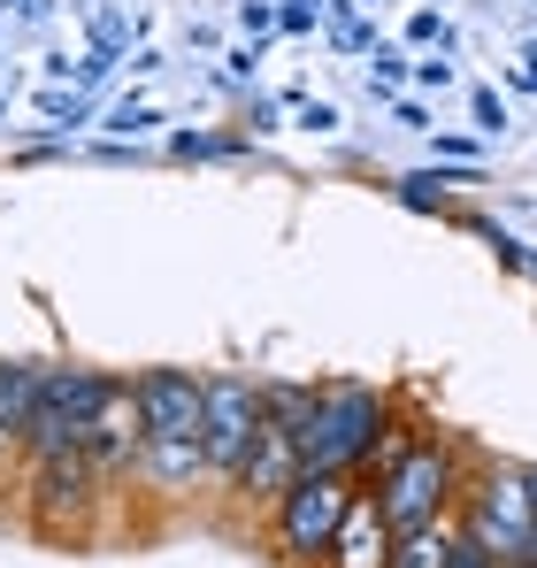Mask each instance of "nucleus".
Returning <instances> with one entry per match:
<instances>
[{
	"mask_svg": "<svg viewBox=\"0 0 537 568\" xmlns=\"http://www.w3.org/2000/svg\"><path fill=\"white\" fill-rule=\"evenodd\" d=\"M200 399H207V423H200L207 476H231L239 484L254 438H262V384L254 377H200Z\"/></svg>",
	"mask_w": 537,
	"mask_h": 568,
	"instance_id": "7",
	"label": "nucleus"
},
{
	"mask_svg": "<svg viewBox=\"0 0 537 568\" xmlns=\"http://www.w3.org/2000/svg\"><path fill=\"white\" fill-rule=\"evenodd\" d=\"M507 568H537V561H507Z\"/></svg>",
	"mask_w": 537,
	"mask_h": 568,
	"instance_id": "21",
	"label": "nucleus"
},
{
	"mask_svg": "<svg viewBox=\"0 0 537 568\" xmlns=\"http://www.w3.org/2000/svg\"><path fill=\"white\" fill-rule=\"evenodd\" d=\"M476 123H484V131H507V108H499V93H476Z\"/></svg>",
	"mask_w": 537,
	"mask_h": 568,
	"instance_id": "17",
	"label": "nucleus"
},
{
	"mask_svg": "<svg viewBox=\"0 0 537 568\" xmlns=\"http://www.w3.org/2000/svg\"><path fill=\"white\" fill-rule=\"evenodd\" d=\"M446 568H499V561H492V554H484L468 530H453V561H446Z\"/></svg>",
	"mask_w": 537,
	"mask_h": 568,
	"instance_id": "15",
	"label": "nucleus"
},
{
	"mask_svg": "<svg viewBox=\"0 0 537 568\" xmlns=\"http://www.w3.org/2000/svg\"><path fill=\"white\" fill-rule=\"evenodd\" d=\"M368 8H376V0H368Z\"/></svg>",
	"mask_w": 537,
	"mask_h": 568,
	"instance_id": "23",
	"label": "nucleus"
},
{
	"mask_svg": "<svg viewBox=\"0 0 537 568\" xmlns=\"http://www.w3.org/2000/svg\"><path fill=\"white\" fill-rule=\"evenodd\" d=\"M346 507H354V476L300 469L292 491L276 499V546H284L292 561H323L331 538H338V523H346Z\"/></svg>",
	"mask_w": 537,
	"mask_h": 568,
	"instance_id": "5",
	"label": "nucleus"
},
{
	"mask_svg": "<svg viewBox=\"0 0 537 568\" xmlns=\"http://www.w3.org/2000/svg\"><path fill=\"white\" fill-rule=\"evenodd\" d=\"M460 530L492 554V561H537V491H530V469H484L468 484V515Z\"/></svg>",
	"mask_w": 537,
	"mask_h": 568,
	"instance_id": "2",
	"label": "nucleus"
},
{
	"mask_svg": "<svg viewBox=\"0 0 537 568\" xmlns=\"http://www.w3.org/2000/svg\"><path fill=\"white\" fill-rule=\"evenodd\" d=\"M139 469L154 476L162 491H184L192 476H207V446L200 438H146L139 446Z\"/></svg>",
	"mask_w": 537,
	"mask_h": 568,
	"instance_id": "12",
	"label": "nucleus"
},
{
	"mask_svg": "<svg viewBox=\"0 0 537 568\" xmlns=\"http://www.w3.org/2000/svg\"><path fill=\"white\" fill-rule=\"evenodd\" d=\"M108 392H115V377H100V369H39V415H31L23 454H70V446H85L100 407H108Z\"/></svg>",
	"mask_w": 537,
	"mask_h": 568,
	"instance_id": "3",
	"label": "nucleus"
},
{
	"mask_svg": "<svg viewBox=\"0 0 537 568\" xmlns=\"http://www.w3.org/2000/svg\"><path fill=\"white\" fill-rule=\"evenodd\" d=\"M39 415V362H0V454L31 438Z\"/></svg>",
	"mask_w": 537,
	"mask_h": 568,
	"instance_id": "11",
	"label": "nucleus"
},
{
	"mask_svg": "<svg viewBox=\"0 0 537 568\" xmlns=\"http://www.w3.org/2000/svg\"><path fill=\"white\" fill-rule=\"evenodd\" d=\"M407 39H415V47H446L453 31H446V16H438V8H415V16H407Z\"/></svg>",
	"mask_w": 537,
	"mask_h": 568,
	"instance_id": "14",
	"label": "nucleus"
},
{
	"mask_svg": "<svg viewBox=\"0 0 537 568\" xmlns=\"http://www.w3.org/2000/svg\"><path fill=\"white\" fill-rule=\"evenodd\" d=\"M384 423H392L384 392H368V384H323V392H315V415H307V430H300V462H307V469L354 476L361 462H368V446H376Z\"/></svg>",
	"mask_w": 537,
	"mask_h": 568,
	"instance_id": "1",
	"label": "nucleus"
},
{
	"mask_svg": "<svg viewBox=\"0 0 537 568\" xmlns=\"http://www.w3.org/2000/svg\"><path fill=\"white\" fill-rule=\"evenodd\" d=\"M100 484L108 469L92 462L85 446H70V454H31V523L47 530V538H78L92 523V507H100Z\"/></svg>",
	"mask_w": 537,
	"mask_h": 568,
	"instance_id": "4",
	"label": "nucleus"
},
{
	"mask_svg": "<svg viewBox=\"0 0 537 568\" xmlns=\"http://www.w3.org/2000/svg\"><path fill=\"white\" fill-rule=\"evenodd\" d=\"M139 392V415H146V438H200L207 423V399H200V377L192 369H146L131 384Z\"/></svg>",
	"mask_w": 537,
	"mask_h": 568,
	"instance_id": "8",
	"label": "nucleus"
},
{
	"mask_svg": "<svg viewBox=\"0 0 537 568\" xmlns=\"http://www.w3.org/2000/svg\"><path fill=\"white\" fill-rule=\"evenodd\" d=\"M453 491H460V454H453L446 438H423L399 469L376 484V499H384V515H392V530H423V523H446Z\"/></svg>",
	"mask_w": 537,
	"mask_h": 568,
	"instance_id": "6",
	"label": "nucleus"
},
{
	"mask_svg": "<svg viewBox=\"0 0 537 568\" xmlns=\"http://www.w3.org/2000/svg\"><path fill=\"white\" fill-rule=\"evenodd\" d=\"M399 78H407V62H399V54H376V93H392Z\"/></svg>",
	"mask_w": 537,
	"mask_h": 568,
	"instance_id": "18",
	"label": "nucleus"
},
{
	"mask_svg": "<svg viewBox=\"0 0 537 568\" xmlns=\"http://www.w3.org/2000/svg\"><path fill=\"white\" fill-rule=\"evenodd\" d=\"M239 23H246V31H268V23H276V8H268V0H246V8H239Z\"/></svg>",
	"mask_w": 537,
	"mask_h": 568,
	"instance_id": "20",
	"label": "nucleus"
},
{
	"mask_svg": "<svg viewBox=\"0 0 537 568\" xmlns=\"http://www.w3.org/2000/svg\"><path fill=\"white\" fill-rule=\"evenodd\" d=\"M446 561H453V530H446V523L399 530V554H392V568H446Z\"/></svg>",
	"mask_w": 537,
	"mask_h": 568,
	"instance_id": "13",
	"label": "nucleus"
},
{
	"mask_svg": "<svg viewBox=\"0 0 537 568\" xmlns=\"http://www.w3.org/2000/svg\"><path fill=\"white\" fill-rule=\"evenodd\" d=\"M415 78H423L430 93H446V85H453V62H415Z\"/></svg>",
	"mask_w": 537,
	"mask_h": 568,
	"instance_id": "19",
	"label": "nucleus"
},
{
	"mask_svg": "<svg viewBox=\"0 0 537 568\" xmlns=\"http://www.w3.org/2000/svg\"><path fill=\"white\" fill-rule=\"evenodd\" d=\"M392 554H399V530H392L384 499L354 484V507H346V523H338V538H331L323 568H392Z\"/></svg>",
	"mask_w": 537,
	"mask_h": 568,
	"instance_id": "9",
	"label": "nucleus"
},
{
	"mask_svg": "<svg viewBox=\"0 0 537 568\" xmlns=\"http://www.w3.org/2000/svg\"><path fill=\"white\" fill-rule=\"evenodd\" d=\"M300 123H307V131H338V108H331V100H307Z\"/></svg>",
	"mask_w": 537,
	"mask_h": 568,
	"instance_id": "16",
	"label": "nucleus"
},
{
	"mask_svg": "<svg viewBox=\"0 0 537 568\" xmlns=\"http://www.w3.org/2000/svg\"><path fill=\"white\" fill-rule=\"evenodd\" d=\"M300 469H307V462H300V430H284V423L262 415V438H254V454H246V469H239V491H254V499L276 507Z\"/></svg>",
	"mask_w": 537,
	"mask_h": 568,
	"instance_id": "10",
	"label": "nucleus"
},
{
	"mask_svg": "<svg viewBox=\"0 0 537 568\" xmlns=\"http://www.w3.org/2000/svg\"><path fill=\"white\" fill-rule=\"evenodd\" d=\"M530 491H537V469H530Z\"/></svg>",
	"mask_w": 537,
	"mask_h": 568,
	"instance_id": "22",
	"label": "nucleus"
}]
</instances>
